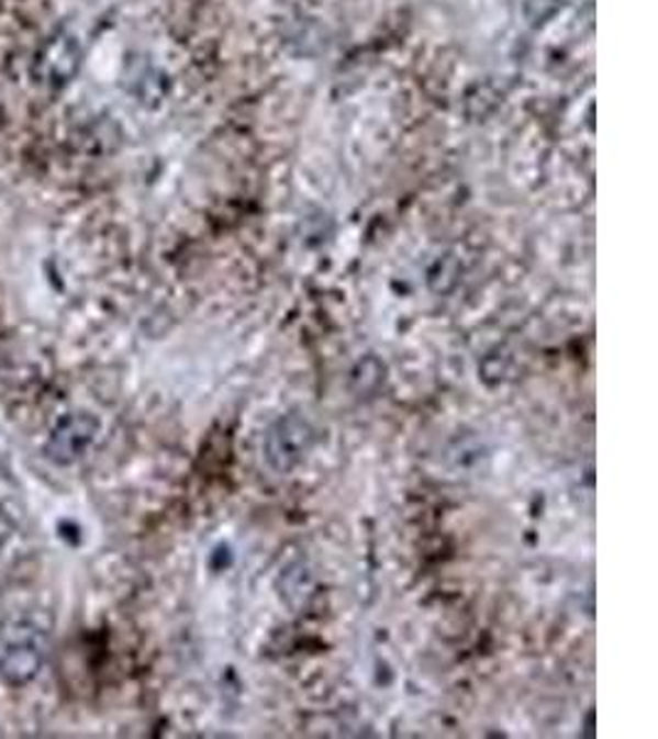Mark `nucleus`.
<instances>
[{
    "mask_svg": "<svg viewBox=\"0 0 658 739\" xmlns=\"http://www.w3.org/2000/svg\"><path fill=\"white\" fill-rule=\"evenodd\" d=\"M313 441H316V432L311 424L299 417V414H287L279 422H275L265 434V461L271 471L289 473L306 459Z\"/></svg>",
    "mask_w": 658,
    "mask_h": 739,
    "instance_id": "nucleus-1",
    "label": "nucleus"
},
{
    "mask_svg": "<svg viewBox=\"0 0 658 739\" xmlns=\"http://www.w3.org/2000/svg\"><path fill=\"white\" fill-rule=\"evenodd\" d=\"M99 434V422L92 414H73L57 424L53 437L47 441V457L55 463H75L89 449Z\"/></svg>",
    "mask_w": 658,
    "mask_h": 739,
    "instance_id": "nucleus-2",
    "label": "nucleus"
},
{
    "mask_svg": "<svg viewBox=\"0 0 658 739\" xmlns=\"http://www.w3.org/2000/svg\"><path fill=\"white\" fill-rule=\"evenodd\" d=\"M79 57H82V53H79L77 40L73 35H57L53 43L45 47V55L40 59L47 82L55 85L69 82L79 67Z\"/></svg>",
    "mask_w": 658,
    "mask_h": 739,
    "instance_id": "nucleus-3",
    "label": "nucleus"
},
{
    "mask_svg": "<svg viewBox=\"0 0 658 739\" xmlns=\"http://www.w3.org/2000/svg\"><path fill=\"white\" fill-rule=\"evenodd\" d=\"M40 663L43 661H40V653L33 646H10L0 656V678L8 685H25L37 675Z\"/></svg>",
    "mask_w": 658,
    "mask_h": 739,
    "instance_id": "nucleus-4",
    "label": "nucleus"
}]
</instances>
